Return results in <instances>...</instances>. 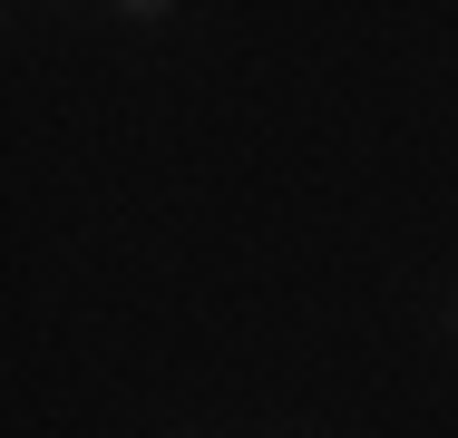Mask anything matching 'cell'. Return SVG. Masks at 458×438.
Returning <instances> with one entry per match:
<instances>
[{"label":"cell","mask_w":458,"mask_h":438,"mask_svg":"<svg viewBox=\"0 0 458 438\" xmlns=\"http://www.w3.org/2000/svg\"><path fill=\"white\" fill-rule=\"evenodd\" d=\"M449 332H458V312H449Z\"/></svg>","instance_id":"1"}]
</instances>
